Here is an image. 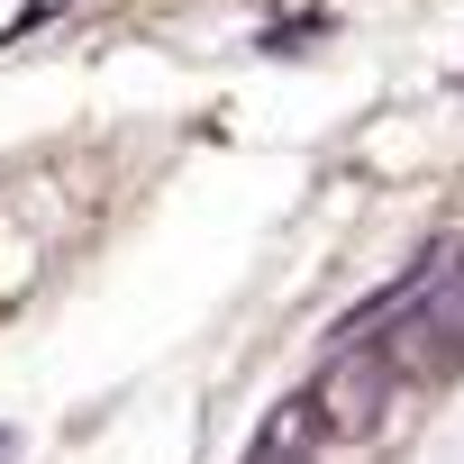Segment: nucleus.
Returning <instances> with one entry per match:
<instances>
[{
  "instance_id": "1",
  "label": "nucleus",
  "mask_w": 464,
  "mask_h": 464,
  "mask_svg": "<svg viewBox=\"0 0 464 464\" xmlns=\"http://www.w3.org/2000/svg\"><path fill=\"white\" fill-rule=\"evenodd\" d=\"M392 355L382 346H346L328 373H319V392H310V410H319V428H373L382 419V401H392Z\"/></svg>"
}]
</instances>
